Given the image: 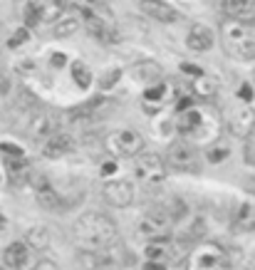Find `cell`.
<instances>
[{
  "mask_svg": "<svg viewBox=\"0 0 255 270\" xmlns=\"http://www.w3.org/2000/svg\"><path fill=\"white\" fill-rule=\"evenodd\" d=\"M228 154H231L228 144H213V146H211V152H208V161H211V164H218V161L228 159Z\"/></svg>",
  "mask_w": 255,
  "mask_h": 270,
  "instance_id": "4316f807",
  "label": "cell"
},
{
  "mask_svg": "<svg viewBox=\"0 0 255 270\" xmlns=\"http://www.w3.org/2000/svg\"><path fill=\"white\" fill-rule=\"evenodd\" d=\"M114 171H117V164H112V161H109V164H104V166H102V174H104V176L114 174Z\"/></svg>",
  "mask_w": 255,
  "mask_h": 270,
  "instance_id": "ab89813d",
  "label": "cell"
},
{
  "mask_svg": "<svg viewBox=\"0 0 255 270\" xmlns=\"http://www.w3.org/2000/svg\"><path fill=\"white\" fill-rule=\"evenodd\" d=\"M50 231L45 228V226H33L27 235H25V246L30 248V251H47L50 248Z\"/></svg>",
  "mask_w": 255,
  "mask_h": 270,
  "instance_id": "7402d4cb",
  "label": "cell"
},
{
  "mask_svg": "<svg viewBox=\"0 0 255 270\" xmlns=\"http://www.w3.org/2000/svg\"><path fill=\"white\" fill-rule=\"evenodd\" d=\"M102 198H104L107 206H112V208H126V206H132V201H134V184H132V181H124V178L107 181V184L102 186Z\"/></svg>",
  "mask_w": 255,
  "mask_h": 270,
  "instance_id": "ba28073f",
  "label": "cell"
},
{
  "mask_svg": "<svg viewBox=\"0 0 255 270\" xmlns=\"http://www.w3.org/2000/svg\"><path fill=\"white\" fill-rule=\"evenodd\" d=\"M132 77L141 82V84H146V87H154L158 82H164V70L154 59H141L132 67Z\"/></svg>",
  "mask_w": 255,
  "mask_h": 270,
  "instance_id": "5bb4252c",
  "label": "cell"
},
{
  "mask_svg": "<svg viewBox=\"0 0 255 270\" xmlns=\"http://www.w3.org/2000/svg\"><path fill=\"white\" fill-rule=\"evenodd\" d=\"M8 89H10V79L5 77V72H0V92H3V95H5V92H8Z\"/></svg>",
  "mask_w": 255,
  "mask_h": 270,
  "instance_id": "74e56055",
  "label": "cell"
},
{
  "mask_svg": "<svg viewBox=\"0 0 255 270\" xmlns=\"http://www.w3.org/2000/svg\"><path fill=\"white\" fill-rule=\"evenodd\" d=\"M228 132L238 139H248L255 132V112L250 104H238L228 119Z\"/></svg>",
  "mask_w": 255,
  "mask_h": 270,
  "instance_id": "30bf717a",
  "label": "cell"
},
{
  "mask_svg": "<svg viewBox=\"0 0 255 270\" xmlns=\"http://www.w3.org/2000/svg\"><path fill=\"white\" fill-rule=\"evenodd\" d=\"M40 22V15H38V10H35V3H27L25 5V25L27 27H35Z\"/></svg>",
  "mask_w": 255,
  "mask_h": 270,
  "instance_id": "f546056e",
  "label": "cell"
},
{
  "mask_svg": "<svg viewBox=\"0 0 255 270\" xmlns=\"http://www.w3.org/2000/svg\"><path fill=\"white\" fill-rule=\"evenodd\" d=\"M104 146L112 156H134L144 152V136L134 129H119L104 139Z\"/></svg>",
  "mask_w": 255,
  "mask_h": 270,
  "instance_id": "8992f818",
  "label": "cell"
},
{
  "mask_svg": "<svg viewBox=\"0 0 255 270\" xmlns=\"http://www.w3.org/2000/svg\"><path fill=\"white\" fill-rule=\"evenodd\" d=\"M72 79L77 82L79 89H89L92 87V70L84 62H75L72 65Z\"/></svg>",
  "mask_w": 255,
  "mask_h": 270,
  "instance_id": "cb8c5ba5",
  "label": "cell"
},
{
  "mask_svg": "<svg viewBox=\"0 0 255 270\" xmlns=\"http://www.w3.org/2000/svg\"><path fill=\"white\" fill-rule=\"evenodd\" d=\"M176 127L178 132H183V134L196 136L201 141H208V139L218 136L220 116H218L216 109H208V107H191L186 112H178Z\"/></svg>",
  "mask_w": 255,
  "mask_h": 270,
  "instance_id": "3957f363",
  "label": "cell"
},
{
  "mask_svg": "<svg viewBox=\"0 0 255 270\" xmlns=\"http://www.w3.org/2000/svg\"><path fill=\"white\" fill-rule=\"evenodd\" d=\"M30 184L35 186V198H38V203L45 208V211H62L65 208V203H62V198H59V193L55 191V186L50 184V178L42 174H33L30 176Z\"/></svg>",
  "mask_w": 255,
  "mask_h": 270,
  "instance_id": "9c48e42d",
  "label": "cell"
},
{
  "mask_svg": "<svg viewBox=\"0 0 255 270\" xmlns=\"http://www.w3.org/2000/svg\"><path fill=\"white\" fill-rule=\"evenodd\" d=\"M27 38H30V33H27V27H20L18 33H15L13 38L8 40V47H20L22 42H27Z\"/></svg>",
  "mask_w": 255,
  "mask_h": 270,
  "instance_id": "4dcf8cb0",
  "label": "cell"
},
{
  "mask_svg": "<svg viewBox=\"0 0 255 270\" xmlns=\"http://www.w3.org/2000/svg\"><path fill=\"white\" fill-rule=\"evenodd\" d=\"M218 8L228 13V20H236L243 25L255 22V0H223L218 3Z\"/></svg>",
  "mask_w": 255,
  "mask_h": 270,
  "instance_id": "7c38bea8",
  "label": "cell"
},
{
  "mask_svg": "<svg viewBox=\"0 0 255 270\" xmlns=\"http://www.w3.org/2000/svg\"><path fill=\"white\" fill-rule=\"evenodd\" d=\"M171 226H174V216L166 208H151L137 221V235L146 238L149 243L164 241L169 235V231H171Z\"/></svg>",
  "mask_w": 255,
  "mask_h": 270,
  "instance_id": "5b68a950",
  "label": "cell"
},
{
  "mask_svg": "<svg viewBox=\"0 0 255 270\" xmlns=\"http://www.w3.org/2000/svg\"><path fill=\"white\" fill-rule=\"evenodd\" d=\"M245 161L255 166V132L245 139Z\"/></svg>",
  "mask_w": 255,
  "mask_h": 270,
  "instance_id": "d6a6232c",
  "label": "cell"
},
{
  "mask_svg": "<svg viewBox=\"0 0 255 270\" xmlns=\"http://www.w3.org/2000/svg\"><path fill=\"white\" fill-rule=\"evenodd\" d=\"M141 270H166V265L164 263H154V260H146Z\"/></svg>",
  "mask_w": 255,
  "mask_h": 270,
  "instance_id": "8d00e7d4",
  "label": "cell"
},
{
  "mask_svg": "<svg viewBox=\"0 0 255 270\" xmlns=\"http://www.w3.org/2000/svg\"><path fill=\"white\" fill-rule=\"evenodd\" d=\"M65 62H67L65 55H52V59H50V65H52V67H65Z\"/></svg>",
  "mask_w": 255,
  "mask_h": 270,
  "instance_id": "f35d334b",
  "label": "cell"
},
{
  "mask_svg": "<svg viewBox=\"0 0 255 270\" xmlns=\"http://www.w3.org/2000/svg\"><path fill=\"white\" fill-rule=\"evenodd\" d=\"M77 263L82 270H107L114 263V255H109L107 248L104 251H82L77 255Z\"/></svg>",
  "mask_w": 255,
  "mask_h": 270,
  "instance_id": "ac0fdd59",
  "label": "cell"
},
{
  "mask_svg": "<svg viewBox=\"0 0 255 270\" xmlns=\"http://www.w3.org/2000/svg\"><path fill=\"white\" fill-rule=\"evenodd\" d=\"M164 166L171 169V171H181V174H196V171H201L198 149L194 144H188V141H174L166 149Z\"/></svg>",
  "mask_w": 255,
  "mask_h": 270,
  "instance_id": "277c9868",
  "label": "cell"
},
{
  "mask_svg": "<svg viewBox=\"0 0 255 270\" xmlns=\"http://www.w3.org/2000/svg\"><path fill=\"white\" fill-rule=\"evenodd\" d=\"M220 45L228 57L238 62H253L255 59V27L243 25L236 20L220 22Z\"/></svg>",
  "mask_w": 255,
  "mask_h": 270,
  "instance_id": "7a4b0ae2",
  "label": "cell"
},
{
  "mask_svg": "<svg viewBox=\"0 0 255 270\" xmlns=\"http://www.w3.org/2000/svg\"><path fill=\"white\" fill-rule=\"evenodd\" d=\"M181 72H186V75H191V77H201V75H203V70H201V67L188 65V62H181Z\"/></svg>",
  "mask_w": 255,
  "mask_h": 270,
  "instance_id": "e575fe53",
  "label": "cell"
},
{
  "mask_svg": "<svg viewBox=\"0 0 255 270\" xmlns=\"http://www.w3.org/2000/svg\"><path fill=\"white\" fill-rule=\"evenodd\" d=\"M35 270H59V265L52 263V260H40L38 265H35Z\"/></svg>",
  "mask_w": 255,
  "mask_h": 270,
  "instance_id": "d590c367",
  "label": "cell"
},
{
  "mask_svg": "<svg viewBox=\"0 0 255 270\" xmlns=\"http://www.w3.org/2000/svg\"><path fill=\"white\" fill-rule=\"evenodd\" d=\"M253 84H240V92H238V97H240V102L243 104H250L253 102Z\"/></svg>",
  "mask_w": 255,
  "mask_h": 270,
  "instance_id": "836d02e7",
  "label": "cell"
},
{
  "mask_svg": "<svg viewBox=\"0 0 255 270\" xmlns=\"http://www.w3.org/2000/svg\"><path fill=\"white\" fill-rule=\"evenodd\" d=\"M0 270H3V268H0Z\"/></svg>",
  "mask_w": 255,
  "mask_h": 270,
  "instance_id": "b9f144b4",
  "label": "cell"
},
{
  "mask_svg": "<svg viewBox=\"0 0 255 270\" xmlns=\"http://www.w3.org/2000/svg\"><path fill=\"white\" fill-rule=\"evenodd\" d=\"M5 226H8V221H5V216H3V213H0V231H3V228H5Z\"/></svg>",
  "mask_w": 255,
  "mask_h": 270,
  "instance_id": "60d3db41",
  "label": "cell"
},
{
  "mask_svg": "<svg viewBox=\"0 0 255 270\" xmlns=\"http://www.w3.org/2000/svg\"><path fill=\"white\" fill-rule=\"evenodd\" d=\"M169 95V84L166 82H158L154 87H146V92H144V104H151L154 102V107H158L164 99Z\"/></svg>",
  "mask_w": 255,
  "mask_h": 270,
  "instance_id": "d4e9b609",
  "label": "cell"
},
{
  "mask_svg": "<svg viewBox=\"0 0 255 270\" xmlns=\"http://www.w3.org/2000/svg\"><path fill=\"white\" fill-rule=\"evenodd\" d=\"M134 169H137V176L154 186V184H161L166 178V166H164V159L154 152H141V154L134 159Z\"/></svg>",
  "mask_w": 255,
  "mask_h": 270,
  "instance_id": "52a82bcc",
  "label": "cell"
},
{
  "mask_svg": "<svg viewBox=\"0 0 255 270\" xmlns=\"http://www.w3.org/2000/svg\"><path fill=\"white\" fill-rule=\"evenodd\" d=\"M70 152H75V136L70 132H57L52 139H47V144L42 149V154L47 159H59V156L70 154Z\"/></svg>",
  "mask_w": 255,
  "mask_h": 270,
  "instance_id": "e0dca14e",
  "label": "cell"
},
{
  "mask_svg": "<svg viewBox=\"0 0 255 270\" xmlns=\"http://www.w3.org/2000/svg\"><path fill=\"white\" fill-rule=\"evenodd\" d=\"M164 255H166V248H164V243H161V241H154V243H149V246H146V260L158 263Z\"/></svg>",
  "mask_w": 255,
  "mask_h": 270,
  "instance_id": "83f0119b",
  "label": "cell"
},
{
  "mask_svg": "<svg viewBox=\"0 0 255 270\" xmlns=\"http://www.w3.org/2000/svg\"><path fill=\"white\" fill-rule=\"evenodd\" d=\"M119 77H121L119 70H107V72L99 77V87H102V89H112V87L119 82Z\"/></svg>",
  "mask_w": 255,
  "mask_h": 270,
  "instance_id": "f1b7e54d",
  "label": "cell"
},
{
  "mask_svg": "<svg viewBox=\"0 0 255 270\" xmlns=\"http://www.w3.org/2000/svg\"><path fill=\"white\" fill-rule=\"evenodd\" d=\"M186 45H188V50L191 52H208L211 47H213V30L208 27V25H201L196 22L191 30H188V38H186Z\"/></svg>",
  "mask_w": 255,
  "mask_h": 270,
  "instance_id": "9a60e30c",
  "label": "cell"
},
{
  "mask_svg": "<svg viewBox=\"0 0 255 270\" xmlns=\"http://www.w3.org/2000/svg\"><path fill=\"white\" fill-rule=\"evenodd\" d=\"M149 18L158 20V22H178L181 20V13H178L174 5H169V3H161V0H144L141 5H139Z\"/></svg>",
  "mask_w": 255,
  "mask_h": 270,
  "instance_id": "2e32d148",
  "label": "cell"
},
{
  "mask_svg": "<svg viewBox=\"0 0 255 270\" xmlns=\"http://www.w3.org/2000/svg\"><path fill=\"white\" fill-rule=\"evenodd\" d=\"M220 89V82L213 75H201V77H194V84H191V92L198 97V99H211V97L218 95Z\"/></svg>",
  "mask_w": 255,
  "mask_h": 270,
  "instance_id": "ffe728a7",
  "label": "cell"
},
{
  "mask_svg": "<svg viewBox=\"0 0 255 270\" xmlns=\"http://www.w3.org/2000/svg\"><path fill=\"white\" fill-rule=\"evenodd\" d=\"M0 152H5L8 159H22V149H20L18 144H8V141H3V144H0Z\"/></svg>",
  "mask_w": 255,
  "mask_h": 270,
  "instance_id": "1f68e13d",
  "label": "cell"
},
{
  "mask_svg": "<svg viewBox=\"0 0 255 270\" xmlns=\"http://www.w3.org/2000/svg\"><path fill=\"white\" fill-rule=\"evenodd\" d=\"M5 265L13 270H25L30 265V248L25 243H10L5 248Z\"/></svg>",
  "mask_w": 255,
  "mask_h": 270,
  "instance_id": "d6986e66",
  "label": "cell"
},
{
  "mask_svg": "<svg viewBox=\"0 0 255 270\" xmlns=\"http://www.w3.org/2000/svg\"><path fill=\"white\" fill-rule=\"evenodd\" d=\"M75 241L84 251H104L119 238L117 223L104 213H84L75 221Z\"/></svg>",
  "mask_w": 255,
  "mask_h": 270,
  "instance_id": "6da1fadb",
  "label": "cell"
},
{
  "mask_svg": "<svg viewBox=\"0 0 255 270\" xmlns=\"http://www.w3.org/2000/svg\"><path fill=\"white\" fill-rule=\"evenodd\" d=\"M77 27H79V20H75V18L62 20V22H55V35H57V38H67V35H72Z\"/></svg>",
  "mask_w": 255,
  "mask_h": 270,
  "instance_id": "484cf974",
  "label": "cell"
},
{
  "mask_svg": "<svg viewBox=\"0 0 255 270\" xmlns=\"http://www.w3.org/2000/svg\"><path fill=\"white\" fill-rule=\"evenodd\" d=\"M70 8V3H35V10L40 15V22H57L59 18V10Z\"/></svg>",
  "mask_w": 255,
  "mask_h": 270,
  "instance_id": "603a6c76",
  "label": "cell"
},
{
  "mask_svg": "<svg viewBox=\"0 0 255 270\" xmlns=\"http://www.w3.org/2000/svg\"><path fill=\"white\" fill-rule=\"evenodd\" d=\"M8 176H10V184L13 186H25L27 181H30V176H33V171H30V164L25 161V159H8Z\"/></svg>",
  "mask_w": 255,
  "mask_h": 270,
  "instance_id": "44dd1931",
  "label": "cell"
},
{
  "mask_svg": "<svg viewBox=\"0 0 255 270\" xmlns=\"http://www.w3.org/2000/svg\"><path fill=\"white\" fill-rule=\"evenodd\" d=\"M82 18H84V25H87V30H89V35H92V38H97L99 42H107V45L119 42L117 27H112L104 18H99L97 13L84 10V13H82Z\"/></svg>",
  "mask_w": 255,
  "mask_h": 270,
  "instance_id": "8fae6325",
  "label": "cell"
},
{
  "mask_svg": "<svg viewBox=\"0 0 255 270\" xmlns=\"http://www.w3.org/2000/svg\"><path fill=\"white\" fill-rule=\"evenodd\" d=\"M59 129V116L55 112H35L33 116V122H30V134L35 136V139H45V136H52L57 134Z\"/></svg>",
  "mask_w": 255,
  "mask_h": 270,
  "instance_id": "4fadbf2b",
  "label": "cell"
}]
</instances>
